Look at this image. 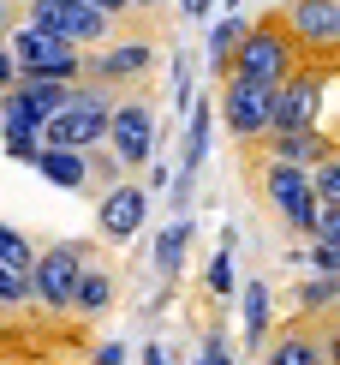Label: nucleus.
<instances>
[{
	"instance_id": "1",
	"label": "nucleus",
	"mask_w": 340,
	"mask_h": 365,
	"mask_svg": "<svg viewBox=\"0 0 340 365\" xmlns=\"http://www.w3.org/2000/svg\"><path fill=\"white\" fill-rule=\"evenodd\" d=\"M299 42L287 36V24L275 19V12H262L257 24H245V36H239V48H233V66L227 72H239V78H251V84H281L292 66H299Z\"/></svg>"
},
{
	"instance_id": "2",
	"label": "nucleus",
	"mask_w": 340,
	"mask_h": 365,
	"mask_svg": "<svg viewBox=\"0 0 340 365\" xmlns=\"http://www.w3.org/2000/svg\"><path fill=\"white\" fill-rule=\"evenodd\" d=\"M329 78L334 66L329 60H299L281 84H275V102H269V132H299V126H317L322 120V96H329ZM262 132V138H269Z\"/></svg>"
},
{
	"instance_id": "3",
	"label": "nucleus",
	"mask_w": 340,
	"mask_h": 365,
	"mask_svg": "<svg viewBox=\"0 0 340 365\" xmlns=\"http://www.w3.org/2000/svg\"><path fill=\"white\" fill-rule=\"evenodd\" d=\"M107 108H114V90L102 84H72L66 108L42 120V144H66V150H96L107 138Z\"/></svg>"
},
{
	"instance_id": "4",
	"label": "nucleus",
	"mask_w": 340,
	"mask_h": 365,
	"mask_svg": "<svg viewBox=\"0 0 340 365\" xmlns=\"http://www.w3.org/2000/svg\"><path fill=\"white\" fill-rule=\"evenodd\" d=\"M107 150H114V162L126 174L149 168L156 162V102L149 96H114V108H107Z\"/></svg>"
},
{
	"instance_id": "5",
	"label": "nucleus",
	"mask_w": 340,
	"mask_h": 365,
	"mask_svg": "<svg viewBox=\"0 0 340 365\" xmlns=\"http://www.w3.org/2000/svg\"><path fill=\"white\" fill-rule=\"evenodd\" d=\"M84 264H90V240H60V246L36 252V264H30V276H24L30 282V306L60 317L72 306V287H78Z\"/></svg>"
},
{
	"instance_id": "6",
	"label": "nucleus",
	"mask_w": 340,
	"mask_h": 365,
	"mask_svg": "<svg viewBox=\"0 0 340 365\" xmlns=\"http://www.w3.org/2000/svg\"><path fill=\"white\" fill-rule=\"evenodd\" d=\"M6 48H12V60H18V78H60V84H78V72H84V48H72L66 36L36 30V24H18Z\"/></svg>"
},
{
	"instance_id": "7",
	"label": "nucleus",
	"mask_w": 340,
	"mask_h": 365,
	"mask_svg": "<svg viewBox=\"0 0 340 365\" xmlns=\"http://www.w3.org/2000/svg\"><path fill=\"white\" fill-rule=\"evenodd\" d=\"M149 72H156V42H149V36H126V42H102V48H90L78 78L119 96V90H137Z\"/></svg>"
},
{
	"instance_id": "8",
	"label": "nucleus",
	"mask_w": 340,
	"mask_h": 365,
	"mask_svg": "<svg viewBox=\"0 0 340 365\" xmlns=\"http://www.w3.org/2000/svg\"><path fill=\"white\" fill-rule=\"evenodd\" d=\"M30 24L66 36L72 48H102V42H114V30H119L114 12L90 6V0H30Z\"/></svg>"
},
{
	"instance_id": "9",
	"label": "nucleus",
	"mask_w": 340,
	"mask_h": 365,
	"mask_svg": "<svg viewBox=\"0 0 340 365\" xmlns=\"http://www.w3.org/2000/svg\"><path fill=\"white\" fill-rule=\"evenodd\" d=\"M275 19L287 24V36L299 42L304 60H329L340 54V0H287Z\"/></svg>"
},
{
	"instance_id": "10",
	"label": "nucleus",
	"mask_w": 340,
	"mask_h": 365,
	"mask_svg": "<svg viewBox=\"0 0 340 365\" xmlns=\"http://www.w3.org/2000/svg\"><path fill=\"white\" fill-rule=\"evenodd\" d=\"M257 186L262 197L275 204V216H281L299 240H311V216H317V192H311V180H304V168H292V162H269L262 156V168H257Z\"/></svg>"
},
{
	"instance_id": "11",
	"label": "nucleus",
	"mask_w": 340,
	"mask_h": 365,
	"mask_svg": "<svg viewBox=\"0 0 340 365\" xmlns=\"http://www.w3.org/2000/svg\"><path fill=\"white\" fill-rule=\"evenodd\" d=\"M269 102H275V90H269V84H251V78H239V72H227V78H221V102H215V114H221V126L233 132L239 144H257L262 132H269Z\"/></svg>"
},
{
	"instance_id": "12",
	"label": "nucleus",
	"mask_w": 340,
	"mask_h": 365,
	"mask_svg": "<svg viewBox=\"0 0 340 365\" xmlns=\"http://www.w3.org/2000/svg\"><path fill=\"white\" fill-rule=\"evenodd\" d=\"M149 222V192L137 180H114L107 192H96V234L107 246H126L137 240V227Z\"/></svg>"
},
{
	"instance_id": "13",
	"label": "nucleus",
	"mask_w": 340,
	"mask_h": 365,
	"mask_svg": "<svg viewBox=\"0 0 340 365\" xmlns=\"http://www.w3.org/2000/svg\"><path fill=\"white\" fill-rule=\"evenodd\" d=\"M262 150L257 156H269V162H292V168H311V162L322 156H334V138L322 126H299V132H269V138H257Z\"/></svg>"
},
{
	"instance_id": "14",
	"label": "nucleus",
	"mask_w": 340,
	"mask_h": 365,
	"mask_svg": "<svg viewBox=\"0 0 340 365\" xmlns=\"http://www.w3.org/2000/svg\"><path fill=\"white\" fill-rule=\"evenodd\" d=\"M262 365H329V329H322V336L311 324L281 329V341L262 347Z\"/></svg>"
},
{
	"instance_id": "15",
	"label": "nucleus",
	"mask_w": 340,
	"mask_h": 365,
	"mask_svg": "<svg viewBox=\"0 0 340 365\" xmlns=\"http://www.w3.org/2000/svg\"><path fill=\"white\" fill-rule=\"evenodd\" d=\"M36 174L48 180V186H66V192H90L84 150H66V144H42V150H36Z\"/></svg>"
},
{
	"instance_id": "16",
	"label": "nucleus",
	"mask_w": 340,
	"mask_h": 365,
	"mask_svg": "<svg viewBox=\"0 0 340 365\" xmlns=\"http://www.w3.org/2000/svg\"><path fill=\"white\" fill-rule=\"evenodd\" d=\"M191 240H197V222H191V216H174V222L161 227V240H156V276H179Z\"/></svg>"
},
{
	"instance_id": "17",
	"label": "nucleus",
	"mask_w": 340,
	"mask_h": 365,
	"mask_svg": "<svg viewBox=\"0 0 340 365\" xmlns=\"http://www.w3.org/2000/svg\"><path fill=\"white\" fill-rule=\"evenodd\" d=\"M107 306H114V276L84 264V276H78V287H72V306H66V312H78V317H102Z\"/></svg>"
},
{
	"instance_id": "18",
	"label": "nucleus",
	"mask_w": 340,
	"mask_h": 365,
	"mask_svg": "<svg viewBox=\"0 0 340 365\" xmlns=\"http://www.w3.org/2000/svg\"><path fill=\"white\" fill-rule=\"evenodd\" d=\"M245 354H257L262 341H269V282H245Z\"/></svg>"
},
{
	"instance_id": "19",
	"label": "nucleus",
	"mask_w": 340,
	"mask_h": 365,
	"mask_svg": "<svg viewBox=\"0 0 340 365\" xmlns=\"http://www.w3.org/2000/svg\"><path fill=\"white\" fill-rule=\"evenodd\" d=\"M239 36H245V12H227V19L209 30V72H215V78H227V66H233V48H239Z\"/></svg>"
},
{
	"instance_id": "20",
	"label": "nucleus",
	"mask_w": 340,
	"mask_h": 365,
	"mask_svg": "<svg viewBox=\"0 0 340 365\" xmlns=\"http://www.w3.org/2000/svg\"><path fill=\"white\" fill-rule=\"evenodd\" d=\"M18 96H24L42 120H48V114H60V108H66L72 84H60V78H18Z\"/></svg>"
},
{
	"instance_id": "21",
	"label": "nucleus",
	"mask_w": 340,
	"mask_h": 365,
	"mask_svg": "<svg viewBox=\"0 0 340 365\" xmlns=\"http://www.w3.org/2000/svg\"><path fill=\"white\" fill-rule=\"evenodd\" d=\"M0 132H36V138H42V114L18 96V84L0 90Z\"/></svg>"
},
{
	"instance_id": "22",
	"label": "nucleus",
	"mask_w": 340,
	"mask_h": 365,
	"mask_svg": "<svg viewBox=\"0 0 340 365\" xmlns=\"http://www.w3.org/2000/svg\"><path fill=\"white\" fill-rule=\"evenodd\" d=\"M30 264H36V246H30L18 227L0 222V269H12V276H30Z\"/></svg>"
},
{
	"instance_id": "23",
	"label": "nucleus",
	"mask_w": 340,
	"mask_h": 365,
	"mask_svg": "<svg viewBox=\"0 0 340 365\" xmlns=\"http://www.w3.org/2000/svg\"><path fill=\"white\" fill-rule=\"evenodd\" d=\"M233 252H239V234L227 227V234H221V252H215V264H209V294H215V299H233Z\"/></svg>"
},
{
	"instance_id": "24",
	"label": "nucleus",
	"mask_w": 340,
	"mask_h": 365,
	"mask_svg": "<svg viewBox=\"0 0 340 365\" xmlns=\"http://www.w3.org/2000/svg\"><path fill=\"white\" fill-rule=\"evenodd\" d=\"M340 299V276H311L299 287V312L304 317H329V306Z\"/></svg>"
},
{
	"instance_id": "25",
	"label": "nucleus",
	"mask_w": 340,
	"mask_h": 365,
	"mask_svg": "<svg viewBox=\"0 0 340 365\" xmlns=\"http://www.w3.org/2000/svg\"><path fill=\"white\" fill-rule=\"evenodd\" d=\"M84 168H90V192H107V186H114V180H126V168H119V162H114V150H84Z\"/></svg>"
},
{
	"instance_id": "26",
	"label": "nucleus",
	"mask_w": 340,
	"mask_h": 365,
	"mask_svg": "<svg viewBox=\"0 0 340 365\" xmlns=\"http://www.w3.org/2000/svg\"><path fill=\"white\" fill-rule=\"evenodd\" d=\"M299 257H311L317 276H340V246H334V240H311V246H304Z\"/></svg>"
},
{
	"instance_id": "27",
	"label": "nucleus",
	"mask_w": 340,
	"mask_h": 365,
	"mask_svg": "<svg viewBox=\"0 0 340 365\" xmlns=\"http://www.w3.org/2000/svg\"><path fill=\"white\" fill-rule=\"evenodd\" d=\"M0 144H6V156H12V162H36V150H42L36 132H0Z\"/></svg>"
},
{
	"instance_id": "28",
	"label": "nucleus",
	"mask_w": 340,
	"mask_h": 365,
	"mask_svg": "<svg viewBox=\"0 0 340 365\" xmlns=\"http://www.w3.org/2000/svg\"><path fill=\"white\" fill-rule=\"evenodd\" d=\"M12 84H18V60H12L6 36H0V90H12Z\"/></svg>"
},
{
	"instance_id": "29",
	"label": "nucleus",
	"mask_w": 340,
	"mask_h": 365,
	"mask_svg": "<svg viewBox=\"0 0 340 365\" xmlns=\"http://www.w3.org/2000/svg\"><path fill=\"white\" fill-rule=\"evenodd\" d=\"M197 365H233V354H227V341H221V336H209V341H203V359H197Z\"/></svg>"
},
{
	"instance_id": "30",
	"label": "nucleus",
	"mask_w": 340,
	"mask_h": 365,
	"mask_svg": "<svg viewBox=\"0 0 340 365\" xmlns=\"http://www.w3.org/2000/svg\"><path fill=\"white\" fill-rule=\"evenodd\" d=\"M90 365H126V347H119V341H102L96 354H90Z\"/></svg>"
},
{
	"instance_id": "31",
	"label": "nucleus",
	"mask_w": 340,
	"mask_h": 365,
	"mask_svg": "<svg viewBox=\"0 0 340 365\" xmlns=\"http://www.w3.org/2000/svg\"><path fill=\"white\" fill-rule=\"evenodd\" d=\"M144 365H167V354H161V347H156V341H149V347H144Z\"/></svg>"
},
{
	"instance_id": "32",
	"label": "nucleus",
	"mask_w": 340,
	"mask_h": 365,
	"mask_svg": "<svg viewBox=\"0 0 340 365\" xmlns=\"http://www.w3.org/2000/svg\"><path fill=\"white\" fill-rule=\"evenodd\" d=\"M6 12H12V6H6V0H0V36H6Z\"/></svg>"
},
{
	"instance_id": "33",
	"label": "nucleus",
	"mask_w": 340,
	"mask_h": 365,
	"mask_svg": "<svg viewBox=\"0 0 340 365\" xmlns=\"http://www.w3.org/2000/svg\"><path fill=\"white\" fill-rule=\"evenodd\" d=\"M24 365H48V359H24Z\"/></svg>"
},
{
	"instance_id": "34",
	"label": "nucleus",
	"mask_w": 340,
	"mask_h": 365,
	"mask_svg": "<svg viewBox=\"0 0 340 365\" xmlns=\"http://www.w3.org/2000/svg\"><path fill=\"white\" fill-rule=\"evenodd\" d=\"M0 365H6V354H0Z\"/></svg>"
},
{
	"instance_id": "35",
	"label": "nucleus",
	"mask_w": 340,
	"mask_h": 365,
	"mask_svg": "<svg viewBox=\"0 0 340 365\" xmlns=\"http://www.w3.org/2000/svg\"><path fill=\"white\" fill-rule=\"evenodd\" d=\"M6 6H12V0H6Z\"/></svg>"
}]
</instances>
